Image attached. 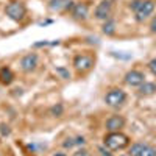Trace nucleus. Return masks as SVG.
Returning a JSON list of instances; mask_svg holds the SVG:
<instances>
[{"instance_id": "f257e3e1", "label": "nucleus", "mask_w": 156, "mask_h": 156, "mask_svg": "<svg viewBox=\"0 0 156 156\" xmlns=\"http://www.w3.org/2000/svg\"><path fill=\"white\" fill-rule=\"evenodd\" d=\"M103 145H105L109 151H117V150H123L129 145V137L123 134L122 131H114L105 136L103 139Z\"/></svg>"}, {"instance_id": "f03ea898", "label": "nucleus", "mask_w": 156, "mask_h": 156, "mask_svg": "<svg viewBox=\"0 0 156 156\" xmlns=\"http://www.w3.org/2000/svg\"><path fill=\"white\" fill-rule=\"evenodd\" d=\"M95 64V56L92 53H78L73 58V67L78 73H87Z\"/></svg>"}, {"instance_id": "7ed1b4c3", "label": "nucleus", "mask_w": 156, "mask_h": 156, "mask_svg": "<svg viewBox=\"0 0 156 156\" xmlns=\"http://www.w3.org/2000/svg\"><path fill=\"white\" fill-rule=\"evenodd\" d=\"M5 14L14 22H22L27 16V8L22 2H9L5 6Z\"/></svg>"}, {"instance_id": "20e7f679", "label": "nucleus", "mask_w": 156, "mask_h": 156, "mask_svg": "<svg viewBox=\"0 0 156 156\" xmlns=\"http://www.w3.org/2000/svg\"><path fill=\"white\" fill-rule=\"evenodd\" d=\"M125 101H126V94H125V90L120 89V87L109 89L106 92V95H105V103L109 108H119V106L123 105Z\"/></svg>"}, {"instance_id": "39448f33", "label": "nucleus", "mask_w": 156, "mask_h": 156, "mask_svg": "<svg viewBox=\"0 0 156 156\" xmlns=\"http://www.w3.org/2000/svg\"><path fill=\"white\" fill-rule=\"evenodd\" d=\"M154 2L153 0H142L140 6L134 11V16L137 22H144L145 19H148V16H151V12L154 11Z\"/></svg>"}, {"instance_id": "423d86ee", "label": "nucleus", "mask_w": 156, "mask_h": 156, "mask_svg": "<svg viewBox=\"0 0 156 156\" xmlns=\"http://www.w3.org/2000/svg\"><path fill=\"white\" fill-rule=\"evenodd\" d=\"M129 154L131 156H156V148L144 144V142H136L129 147Z\"/></svg>"}, {"instance_id": "0eeeda50", "label": "nucleus", "mask_w": 156, "mask_h": 156, "mask_svg": "<svg viewBox=\"0 0 156 156\" xmlns=\"http://www.w3.org/2000/svg\"><path fill=\"white\" fill-rule=\"evenodd\" d=\"M112 2L114 0H101V2L97 5L94 16L98 20H108L111 16V9H112Z\"/></svg>"}, {"instance_id": "6e6552de", "label": "nucleus", "mask_w": 156, "mask_h": 156, "mask_svg": "<svg viewBox=\"0 0 156 156\" xmlns=\"http://www.w3.org/2000/svg\"><path fill=\"white\" fill-rule=\"evenodd\" d=\"M37 64H39V56L36 53H27L25 56H22V59H20V69L25 73H30V72L36 70Z\"/></svg>"}, {"instance_id": "1a4fd4ad", "label": "nucleus", "mask_w": 156, "mask_h": 156, "mask_svg": "<svg viewBox=\"0 0 156 156\" xmlns=\"http://www.w3.org/2000/svg\"><path fill=\"white\" fill-rule=\"evenodd\" d=\"M125 83L131 87H139L145 83V75L140 70H129L125 73Z\"/></svg>"}, {"instance_id": "9d476101", "label": "nucleus", "mask_w": 156, "mask_h": 156, "mask_svg": "<svg viewBox=\"0 0 156 156\" xmlns=\"http://www.w3.org/2000/svg\"><path fill=\"white\" fill-rule=\"evenodd\" d=\"M70 14L75 20H86L89 16V3L86 2H78L72 6Z\"/></svg>"}, {"instance_id": "9b49d317", "label": "nucleus", "mask_w": 156, "mask_h": 156, "mask_svg": "<svg viewBox=\"0 0 156 156\" xmlns=\"http://www.w3.org/2000/svg\"><path fill=\"white\" fill-rule=\"evenodd\" d=\"M105 126H106V129H108L109 133L120 131V129L125 126V119H123L122 115H119V114H114V115H111L109 119L106 120Z\"/></svg>"}, {"instance_id": "f8f14e48", "label": "nucleus", "mask_w": 156, "mask_h": 156, "mask_svg": "<svg viewBox=\"0 0 156 156\" xmlns=\"http://www.w3.org/2000/svg\"><path fill=\"white\" fill-rule=\"evenodd\" d=\"M75 3L72 0H51L50 2V9L53 11H67V9H72Z\"/></svg>"}, {"instance_id": "ddd939ff", "label": "nucleus", "mask_w": 156, "mask_h": 156, "mask_svg": "<svg viewBox=\"0 0 156 156\" xmlns=\"http://www.w3.org/2000/svg\"><path fill=\"white\" fill-rule=\"evenodd\" d=\"M12 80H14V73H12V70L9 67H2L0 69V83L8 86L12 83Z\"/></svg>"}, {"instance_id": "4468645a", "label": "nucleus", "mask_w": 156, "mask_h": 156, "mask_svg": "<svg viewBox=\"0 0 156 156\" xmlns=\"http://www.w3.org/2000/svg\"><path fill=\"white\" fill-rule=\"evenodd\" d=\"M156 92V84L154 83H148L145 81L144 84H140L139 86V94L140 95H151Z\"/></svg>"}, {"instance_id": "2eb2a0df", "label": "nucleus", "mask_w": 156, "mask_h": 156, "mask_svg": "<svg viewBox=\"0 0 156 156\" xmlns=\"http://www.w3.org/2000/svg\"><path fill=\"white\" fill-rule=\"evenodd\" d=\"M103 33L106 36H112L115 33V22L111 17L108 20H105V23H103Z\"/></svg>"}, {"instance_id": "dca6fc26", "label": "nucleus", "mask_w": 156, "mask_h": 156, "mask_svg": "<svg viewBox=\"0 0 156 156\" xmlns=\"http://www.w3.org/2000/svg\"><path fill=\"white\" fill-rule=\"evenodd\" d=\"M78 144H76V137H67L66 139V142H62V147L64 148H73V147H76Z\"/></svg>"}, {"instance_id": "f3484780", "label": "nucleus", "mask_w": 156, "mask_h": 156, "mask_svg": "<svg viewBox=\"0 0 156 156\" xmlns=\"http://www.w3.org/2000/svg\"><path fill=\"white\" fill-rule=\"evenodd\" d=\"M62 111H64V108H62L61 103H58V105H55L53 108H51V114H53L55 117H61L62 115Z\"/></svg>"}, {"instance_id": "a211bd4d", "label": "nucleus", "mask_w": 156, "mask_h": 156, "mask_svg": "<svg viewBox=\"0 0 156 156\" xmlns=\"http://www.w3.org/2000/svg\"><path fill=\"white\" fill-rule=\"evenodd\" d=\"M148 69H150V72L156 76V58H153V59L148 62Z\"/></svg>"}, {"instance_id": "6ab92c4d", "label": "nucleus", "mask_w": 156, "mask_h": 156, "mask_svg": "<svg viewBox=\"0 0 156 156\" xmlns=\"http://www.w3.org/2000/svg\"><path fill=\"white\" fill-rule=\"evenodd\" d=\"M0 133H2L3 136H8L11 133V129H9L8 125H0Z\"/></svg>"}, {"instance_id": "aec40b11", "label": "nucleus", "mask_w": 156, "mask_h": 156, "mask_svg": "<svg viewBox=\"0 0 156 156\" xmlns=\"http://www.w3.org/2000/svg\"><path fill=\"white\" fill-rule=\"evenodd\" d=\"M140 3H142V0H133V2L129 3V8H131L133 11H136V9L140 6Z\"/></svg>"}, {"instance_id": "412c9836", "label": "nucleus", "mask_w": 156, "mask_h": 156, "mask_svg": "<svg viewBox=\"0 0 156 156\" xmlns=\"http://www.w3.org/2000/svg\"><path fill=\"white\" fill-rule=\"evenodd\" d=\"M73 156H90V153H89L87 150H84V148H83V150H78Z\"/></svg>"}, {"instance_id": "4be33fe9", "label": "nucleus", "mask_w": 156, "mask_h": 156, "mask_svg": "<svg viewBox=\"0 0 156 156\" xmlns=\"http://www.w3.org/2000/svg\"><path fill=\"white\" fill-rule=\"evenodd\" d=\"M98 151H100V154H101V156H112V154L109 153V150H108L106 147H105V148H103V147H101V148H100Z\"/></svg>"}, {"instance_id": "5701e85b", "label": "nucleus", "mask_w": 156, "mask_h": 156, "mask_svg": "<svg viewBox=\"0 0 156 156\" xmlns=\"http://www.w3.org/2000/svg\"><path fill=\"white\" fill-rule=\"evenodd\" d=\"M150 30H151V33H156V16L151 19V23H150Z\"/></svg>"}, {"instance_id": "b1692460", "label": "nucleus", "mask_w": 156, "mask_h": 156, "mask_svg": "<svg viewBox=\"0 0 156 156\" xmlns=\"http://www.w3.org/2000/svg\"><path fill=\"white\" fill-rule=\"evenodd\" d=\"M56 72H58V73H61L64 78H70V73H69V72H66L64 69H56Z\"/></svg>"}, {"instance_id": "393cba45", "label": "nucleus", "mask_w": 156, "mask_h": 156, "mask_svg": "<svg viewBox=\"0 0 156 156\" xmlns=\"http://www.w3.org/2000/svg\"><path fill=\"white\" fill-rule=\"evenodd\" d=\"M53 156H67V154L62 153V151H56V153H53Z\"/></svg>"}]
</instances>
